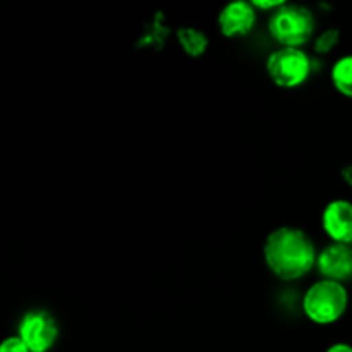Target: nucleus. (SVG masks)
Listing matches in <instances>:
<instances>
[{"label": "nucleus", "instance_id": "nucleus-1", "mask_svg": "<svg viewBox=\"0 0 352 352\" xmlns=\"http://www.w3.org/2000/svg\"><path fill=\"white\" fill-rule=\"evenodd\" d=\"M268 270L284 282L299 280L316 267L318 253L315 243L298 227H278L268 234L263 244Z\"/></svg>", "mask_w": 352, "mask_h": 352}, {"label": "nucleus", "instance_id": "nucleus-2", "mask_svg": "<svg viewBox=\"0 0 352 352\" xmlns=\"http://www.w3.org/2000/svg\"><path fill=\"white\" fill-rule=\"evenodd\" d=\"M349 306V292L346 285L339 282L322 280L315 282L302 298V311L316 325H332L339 322Z\"/></svg>", "mask_w": 352, "mask_h": 352}, {"label": "nucleus", "instance_id": "nucleus-3", "mask_svg": "<svg viewBox=\"0 0 352 352\" xmlns=\"http://www.w3.org/2000/svg\"><path fill=\"white\" fill-rule=\"evenodd\" d=\"M316 19L308 7L284 3L268 21V31L280 47L301 48L313 38Z\"/></svg>", "mask_w": 352, "mask_h": 352}, {"label": "nucleus", "instance_id": "nucleus-4", "mask_svg": "<svg viewBox=\"0 0 352 352\" xmlns=\"http://www.w3.org/2000/svg\"><path fill=\"white\" fill-rule=\"evenodd\" d=\"M267 72L278 88H299L311 74V58L301 48L280 47L268 55Z\"/></svg>", "mask_w": 352, "mask_h": 352}, {"label": "nucleus", "instance_id": "nucleus-5", "mask_svg": "<svg viewBox=\"0 0 352 352\" xmlns=\"http://www.w3.org/2000/svg\"><path fill=\"white\" fill-rule=\"evenodd\" d=\"M17 336L30 352H50L58 340V325L45 309H33L21 318Z\"/></svg>", "mask_w": 352, "mask_h": 352}, {"label": "nucleus", "instance_id": "nucleus-6", "mask_svg": "<svg viewBox=\"0 0 352 352\" xmlns=\"http://www.w3.org/2000/svg\"><path fill=\"white\" fill-rule=\"evenodd\" d=\"M316 268L322 278H327V280L339 282V284L351 280L352 248L347 244H329L318 253Z\"/></svg>", "mask_w": 352, "mask_h": 352}, {"label": "nucleus", "instance_id": "nucleus-7", "mask_svg": "<svg viewBox=\"0 0 352 352\" xmlns=\"http://www.w3.org/2000/svg\"><path fill=\"white\" fill-rule=\"evenodd\" d=\"M217 23H219V30L223 36H246L256 24V9L253 7V3L246 2V0L230 2L220 10Z\"/></svg>", "mask_w": 352, "mask_h": 352}, {"label": "nucleus", "instance_id": "nucleus-8", "mask_svg": "<svg viewBox=\"0 0 352 352\" xmlns=\"http://www.w3.org/2000/svg\"><path fill=\"white\" fill-rule=\"evenodd\" d=\"M322 227L336 244H352V203L333 199L322 213Z\"/></svg>", "mask_w": 352, "mask_h": 352}, {"label": "nucleus", "instance_id": "nucleus-9", "mask_svg": "<svg viewBox=\"0 0 352 352\" xmlns=\"http://www.w3.org/2000/svg\"><path fill=\"white\" fill-rule=\"evenodd\" d=\"M177 40L189 57H201L208 48V36L196 28H179Z\"/></svg>", "mask_w": 352, "mask_h": 352}, {"label": "nucleus", "instance_id": "nucleus-10", "mask_svg": "<svg viewBox=\"0 0 352 352\" xmlns=\"http://www.w3.org/2000/svg\"><path fill=\"white\" fill-rule=\"evenodd\" d=\"M332 85L337 91L346 98H352V54L344 55L333 64L332 72Z\"/></svg>", "mask_w": 352, "mask_h": 352}, {"label": "nucleus", "instance_id": "nucleus-11", "mask_svg": "<svg viewBox=\"0 0 352 352\" xmlns=\"http://www.w3.org/2000/svg\"><path fill=\"white\" fill-rule=\"evenodd\" d=\"M339 40H340V31L336 30V28H330V30H325L323 33H320L318 36H316L313 48H315L316 54L327 55L330 54L337 45H339Z\"/></svg>", "mask_w": 352, "mask_h": 352}, {"label": "nucleus", "instance_id": "nucleus-12", "mask_svg": "<svg viewBox=\"0 0 352 352\" xmlns=\"http://www.w3.org/2000/svg\"><path fill=\"white\" fill-rule=\"evenodd\" d=\"M0 352H30V349L19 336H10L0 344Z\"/></svg>", "mask_w": 352, "mask_h": 352}, {"label": "nucleus", "instance_id": "nucleus-13", "mask_svg": "<svg viewBox=\"0 0 352 352\" xmlns=\"http://www.w3.org/2000/svg\"><path fill=\"white\" fill-rule=\"evenodd\" d=\"M253 7L254 9H260V10H277L278 7L284 6L285 2H282V0H253Z\"/></svg>", "mask_w": 352, "mask_h": 352}, {"label": "nucleus", "instance_id": "nucleus-14", "mask_svg": "<svg viewBox=\"0 0 352 352\" xmlns=\"http://www.w3.org/2000/svg\"><path fill=\"white\" fill-rule=\"evenodd\" d=\"M325 352H352V346L346 342H337V344H332V346H330Z\"/></svg>", "mask_w": 352, "mask_h": 352}]
</instances>
